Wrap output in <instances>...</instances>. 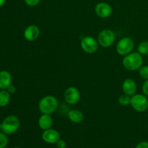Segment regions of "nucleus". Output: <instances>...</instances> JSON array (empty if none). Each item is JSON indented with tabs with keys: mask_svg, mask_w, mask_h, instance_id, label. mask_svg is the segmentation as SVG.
<instances>
[{
	"mask_svg": "<svg viewBox=\"0 0 148 148\" xmlns=\"http://www.w3.org/2000/svg\"><path fill=\"white\" fill-rule=\"evenodd\" d=\"M140 77L145 79H148V66H143L139 69Z\"/></svg>",
	"mask_w": 148,
	"mask_h": 148,
	"instance_id": "aec40b11",
	"label": "nucleus"
},
{
	"mask_svg": "<svg viewBox=\"0 0 148 148\" xmlns=\"http://www.w3.org/2000/svg\"><path fill=\"white\" fill-rule=\"evenodd\" d=\"M8 138L5 133L0 132V148H5L8 145Z\"/></svg>",
	"mask_w": 148,
	"mask_h": 148,
	"instance_id": "6ab92c4d",
	"label": "nucleus"
},
{
	"mask_svg": "<svg viewBox=\"0 0 148 148\" xmlns=\"http://www.w3.org/2000/svg\"><path fill=\"white\" fill-rule=\"evenodd\" d=\"M56 144L58 148H66V142L63 140H61V139L58 140V142L56 143Z\"/></svg>",
	"mask_w": 148,
	"mask_h": 148,
	"instance_id": "5701e85b",
	"label": "nucleus"
},
{
	"mask_svg": "<svg viewBox=\"0 0 148 148\" xmlns=\"http://www.w3.org/2000/svg\"><path fill=\"white\" fill-rule=\"evenodd\" d=\"M64 100L69 105H75L80 99V92L75 87H69L65 90Z\"/></svg>",
	"mask_w": 148,
	"mask_h": 148,
	"instance_id": "6e6552de",
	"label": "nucleus"
},
{
	"mask_svg": "<svg viewBox=\"0 0 148 148\" xmlns=\"http://www.w3.org/2000/svg\"><path fill=\"white\" fill-rule=\"evenodd\" d=\"M14 148H19V147H14Z\"/></svg>",
	"mask_w": 148,
	"mask_h": 148,
	"instance_id": "cd10ccee",
	"label": "nucleus"
},
{
	"mask_svg": "<svg viewBox=\"0 0 148 148\" xmlns=\"http://www.w3.org/2000/svg\"><path fill=\"white\" fill-rule=\"evenodd\" d=\"M20 122L17 116L13 115L8 116L1 123V130L7 135H11L19 130Z\"/></svg>",
	"mask_w": 148,
	"mask_h": 148,
	"instance_id": "7ed1b4c3",
	"label": "nucleus"
},
{
	"mask_svg": "<svg viewBox=\"0 0 148 148\" xmlns=\"http://www.w3.org/2000/svg\"><path fill=\"white\" fill-rule=\"evenodd\" d=\"M143 92L145 95L148 96V79H146L145 82L143 85Z\"/></svg>",
	"mask_w": 148,
	"mask_h": 148,
	"instance_id": "4be33fe9",
	"label": "nucleus"
},
{
	"mask_svg": "<svg viewBox=\"0 0 148 148\" xmlns=\"http://www.w3.org/2000/svg\"><path fill=\"white\" fill-rule=\"evenodd\" d=\"M95 12L101 18H108L112 14V7L106 2H99L95 5Z\"/></svg>",
	"mask_w": 148,
	"mask_h": 148,
	"instance_id": "1a4fd4ad",
	"label": "nucleus"
},
{
	"mask_svg": "<svg viewBox=\"0 0 148 148\" xmlns=\"http://www.w3.org/2000/svg\"><path fill=\"white\" fill-rule=\"evenodd\" d=\"M130 105L135 111L138 112H143L148 108V99L144 95L134 94L131 97Z\"/></svg>",
	"mask_w": 148,
	"mask_h": 148,
	"instance_id": "423d86ee",
	"label": "nucleus"
},
{
	"mask_svg": "<svg viewBox=\"0 0 148 148\" xmlns=\"http://www.w3.org/2000/svg\"><path fill=\"white\" fill-rule=\"evenodd\" d=\"M6 2V0H0V7H2Z\"/></svg>",
	"mask_w": 148,
	"mask_h": 148,
	"instance_id": "a878e982",
	"label": "nucleus"
},
{
	"mask_svg": "<svg viewBox=\"0 0 148 148\" xmlns=\"http://www.w3.org/2000/svg\"><path fill=\"white\" fill-rule=\"evenodd\" d=\"M0 130H1V124H0Z\"/></svg>",
	"mask_w": 148,
	"mask_h": 148,
	"instance_id": "bb28decb",
	"label": "nucleus"
},
{
	"mask_svg": "<svg viewBox=\"0 0 148 148\" xmlns=\"http://www.w3.org/2000/svg\"><path fill=\"white\" fill-rule=\"evenodd\" d=\"M10 93L7 90H1L0 91V107H5L10 103Z\"/></svg>",
	"mask_w": 148,
	"mask_h": 148,
	"instance_id": "dca6fc26",
	"label": "nucleus"
},
{
	"mask_svg": "<svg viewBox=\"0 0 148 148\" xmlns=\"http://www.w3.org/2000/svg\"><path fill=\"white\" fill-rule=\"evenodd\" d=\"M42 139L46 143L49 144H54L60 140V134L59 132L53 129H49V130H44L42 134Z\"/></svg>",
	"mask_w": 148,
	"mask_h": 148,
	"instance_id": "9d476101",
	"label": "nucleus"
},
{
	"mask_svg": "<svg viewBox=\"0 0 148 148\" xmlns=\"http://www.w3.org/2000/svg\"><path fill=\"white\" fill-rule=\"evenodd\" d=\"M134 47V40L130 37L122 38L121 40H119L116 44L117 53L121 56H127L129 53H132Z\"/></svg>",
	"mask_w": 148,
	"mask_h": 148,
	"instance_id": "20e7f679",
	"label": "nucleus"
},
{
	"mask_svg": "<svg viewBox=\"0 0 148 148\" xmlns=\"http://www.w3.org/2000/svg\"><path fill=\"white\" fill-rule=\"evenodd\" d=\"M115 38L116 35L112 30L105 29L100 32L97 40L100 46L107 48L112 46L113 43L115 41Z\"/></svg>",
	"mask_w": 148,
	"mask_h": 148,
	"instance_id": "39448f33",
	"label": "nucleus"
},
{
	"mask_svg": "<svg viewBox=\"0 0 148 148\" xmlns=\"http://www.w3.org/2000/svg\"><path fill=\"white\" fill-rule=\"evenodd\" d=\"M81 47L82 50L88 53H93L98 49V40L92 36H85L81 40Z\"/></svg>",
	"mask_w": 148,
	"mask_h": 148,
	"instance_id": "0eeeda50",
	"label": "nucleus"
},
{
	"mask_svg": "<svg viewBox=\"0 0 148 148\" xmlns=\"http://www.w3.org/2000/svg\"><path fill=\"white\" fill-rule=\"evenodd\" d=\"M38 123L39 127L41 130H49L53 124V119L50 114H42L38 119Z\"/></svg>",
	"mask_w": 148,
	"mask_h": 148,
	"instance_id": "4468645a",
	"label": "nucleus"
},
{
	"mask_svg": "<svg viewBox=\"0 0 148 148\" xmlns=\"http://www.w3.org/2000/svg\"><path fill=\"white\" fill-rule=\"evenodd\" d=\"M40 33V28L36 25L27 26L24 31V38L28 41H34L39 37Z\"/></svg>",
	"mask_w": 148,
	"mask_h": 148,
	"instance_id": "9b49d317",
	"label": "nucleus"
},
{
	"mask_svg": "<svg viewBox=\"0 0 148 148\" xmlns=\"http://www.w3.org/2000/svg\"><path fill=\"white\" fill-rule=\"evenodd\" d=\"M24 1L30 7H36L40 3V0H24Z\"/></svg>",
	"mask_w": 148,
	"mask_h": 148,
	"instance_id": "412c9836",
	"label": "nucleus"
},
{
	"mask_svg": "<svg viewBox=\"0 0 148 148\" xmlns=\"http://www.w3.org/2000/svg\"><path fill=\"white\" fill-rule=\"evenodd\" d=\"M135 148H148V142H142L139 143Z\"/></svg>",
	"mask_w": 148,
	"mask_h": 148,
	"instance_id": "b1692460",
	"label": "nucleus"
},
{
	"mask_svg": "<svg viewBox=\"0 0 148 148\" xmlns=\"http://www.w3.org/2000/svg\"><path fill=\"white\" fill-rule=\"evenodd\" d=\"M119 103L120 105L123 106L130 105V103H131V96L126 95V94L121 95L119 98Z\"/></svg>",
	"mask_w": 148,
	"mask_h": 148,
	"instance_id": "a211bd4d",
	"label": "nucleus"
},
{
	"mask_svg": "<svg viewBox=\"0 0 148 148\" xmlns=\"http://www.w3.org/2000/svg\"><path fill=\"white\" fill-rule=\"evenodd\" d=\"M7 90L8 91V92H10V94H12V93H14V92H15L16 88H15V87L14 86V85H10V86H9L8 88H7Z\"/></svg>",
	"mask_w": 148,
	"mask_h": 148,
	"instance_id": "393cba45",
	"label": "nucleus"
},
{
	"mask_svg": "<svg viewBox=\"0 0 148 148\" xmlns=\"http://www.w3.org/2000/svg\"><path fill=\"white\" fill-rule=\"evenodd\" d=\"M59 102L56 97L46 95L38 103V109L43 114H51L57 110Z\"/></svg>",
	"mask_w": 148,
	"mask_h": 148,
	"instance_id": "f03ea898",
	"label": "nucleus"
},
{
	"mask_svg": "<svg viewBox=\"0 0 148 148\" xmlns=\"http://www.w3.org/2000/svg\"><path fill=\"white\" fill-rule=\"evenodd\" d=\"M122 64L124 67L127 70H138L143 66V58L138 52H132L124 56Z\"/></svg>",
	"mask_w": 148,
	"mask_h": 148,
	"instance_id": "f257e3e1",
	"label": "nucleus"
},
{
	"mask_svg": "<svg viewBox=\"0 0 148 148\" xmlns=\"http://www.w3.org/2000/svg\"><path fill=\"white\" fill-rule=\"evenodd\" d=\"M68 118L72 122L75 124H79L81 123L84 119V114L82 111L77 109L71 110L69 111L67 114Z\"/></svg>",
	"mask_w": 148,
	"mask_h": 148,
	"instance_id": "2eb2a0df",
	"label": "nucleus"
},
{
	"mask_svg": "<svg viewBox=\"0 0 148 148\" xmlns=\"http://www.w3.org/2000/svg\"><path fill=\"white\" fill-rule=\"evenodd\" d=\"M137 52L141 55H148V41L141 42L137 47Z\"/></svg>",
	"mask_w": 148,
	"mask_h": 148,
	"instance_id": "f3484780",
	"label": "nucleus"
},
{
	"mask_svg": "<svg viewBox=\"0 0 148 148\" xmlns=\"http://www.w3.org/2000/svg\"><path fill=\"white\" fill-rule=\"evenodd\" d=\"M137 84L132 79H126L122 84V90L124 94L132 96L137 91Z\"/></svg>",
	"mask_w": 148,
	"mask_h": 148,
	"instance_id": "f8f14e48",
	"label": "nucleus"
},
{
	"mask_svg": "<svg viewBox=\"0 0 148 148\" xmlns=\"http://www.w3.org/2000/svg\"><path fill=\"white\" fill-rule=\"evenodd\" d=\"M12 85V75L8 71H0V89L7 90Z\"/></svg>",
	"mask_w": 148,
	"mask_h": 148,
	"instance_id": "ddd939ff",
	"label": "nucleus"
}]
</instances>
